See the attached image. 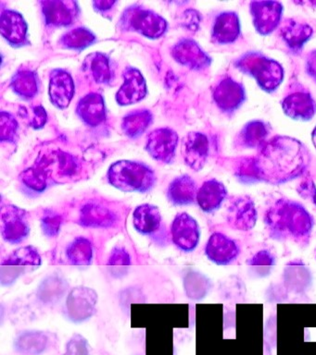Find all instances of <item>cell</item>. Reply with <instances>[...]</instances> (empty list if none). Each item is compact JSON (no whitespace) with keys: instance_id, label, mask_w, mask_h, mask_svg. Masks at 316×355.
I'll list each match as a JSON object with an SVG mask.
<instances>
[{"instance_id":"cell-24","label":"cell","mask_w":316,"mask_h":355,"mask_svg":"<svg viewBox=\"0 0 316 355\" xmlns=\"http://www.w3.org/2000/svg\"><path fill=\"white\" fill-rule=\"evenodd\" d=\"M151 114L148 110H137L124 116L123 130L127 135L135 137L145 132L151 122Z\"/></svg>"},{"instance_id":"cell-37","label":"cell","mask_w":316,"mask_h":355,"mask_svg":"<svg viewBox=\"0 0 316 355\" xmlns=\"http://www.w3.org/2000/svg\"><path fill=\"white\" fill-rule=\"evenodd\" d=\"M47 113L46 110L42 107H35L33 110V116L31 119L32 126L38 129V128H42L45 125L47 121Z\"/></svg>"},{"instance_id":"cell-11","label":"cell","mask_w":316,"mask_h":355,"mask_svg":"<svg viewBox=\"0 0 316 355\" xmlns=\"http://www.w3.org/2000/svg\"><path fill=\"white\" fill-rule=\"evenodd\" d=\"M124 83L116 94L120 105H131L145 97L147 86L145 80L137 69H127L124 75Z\"/></svg>"},{"instance_id":"cell-34","label":"cell","mask_w":316,"mask_h":355,"mask_svg":"<svg viewBox=\"0 0 316 355\" xmlns=\"http://www.w3.org/2000/svg\"><path fill=\"white\" fill-rule=\"evenodd\" d=\"M23 273V266H1V268H0V280H1L2 284L9 286L13 284Z\"/></svg>"},{"instance_id":"cell-40","label":"cell","mask_w":316,"mask_h":355,"mask_svg":"<svg viewBox=\"0 0 316 355\" xmlns=\"http://www.w3.org/2000/svg\"><path fill=\"white\" fill-rule=\"evenodd\" d=\"M115 1H106V0H102V1H95L94 5L99 10H110L115 4Z\"/></svg>"},{"instance_id":"cell-38","label":"cell","mask_w":316,"mask_h":355,"mask_svg":"<svg viewBox=\"0 0 316 355\" xmlns=\"http://www.w3.org/2000/svg\"><path fill=\"white\" fill-rule=\"evenodd\" d=\"M182 24L185 27L190 30H195L199 24V16L195 10H190L185 11L183 15Z\"/></svg>"},{"instance_id":"cell-17","label":"cell","mask_w":316,"mask_h":355,"mask_svg":"<svg viewBox=\"0 0 316 355\" xmlns=\"http://www.w3.org/2000/svg\"><path fill=\"white\" fill-rule=\"evenodd\" d=\"M226 189L216 180L204 182L197 193V201L204 212H213L223 204L226 197Z\"/></svg>"},{"instance_id":"cell-35","label":"cell","mask_w":316,"mask_h":355,"mask_svg":"<svg viewBox=\"0 0 316 355\" xmlns=\"http://www.w3.org/2000/svg\"><path fill=\"white\" fill-rule=\"evenodd\" d=\"M132 263L129 252L124 247L117 246L110 252L108 265L109 266H130Z\"/></svg>"},{"instance_id":"cell-39","label":"cell","mask_w":316,"mask_h":355,"mask_svg":"<svg viewBox=\"0 0 316 355\" xmlns=\"http://www.w3.org/2000/svg\"><path fill=\"white\" fill-rule=\"evenodd\" d=\"M299 194H301L305 198H310L313 204L316 205V187L313 182H308L301 184Z\"/></svg>"},{"instance_id":"cell-33","label":"cell","mask_w":316,"mask_h":355,"mask_svg":"<svg viewBox=\"0 0 316 355\" xmlns=\"http://www.w3.org/2000/svg\"><path fill=\"white\" fill-rule=\"evenodd\" d=\"M63 355H90V346L87 338L80 334L72 336L66 343Z\"/></svg>"},{"instance_id":"cell-5","label":"cell","mask_w":316,"mask_h":355,"mask_svg":"<svg viewBox=\"0 0 316 355\" xmlns=\"http://www.w3.org/2000/svg\"><path fill=\"white\" fill-rule=\"evenodd\" d=\"M30 232L28 216L26 211L15 205L1 208V234L12 244L22 243Z\"/></svg>"},{"instance_id":"cell-1","label":"cell","mask_w":316,"mask_h":355,"mask_svg":"<svg viewBox=\"0 0 316 355\" xmlns=\"http://www.w3.org/2000/svg\"><path fill=\"white\" fill-rule=\"evenodd\" d=\"M265 222L272 238L298 243L307 241L313 227L310 214L301 205L288 200H279L269 208Z\"/></svg>"},{"instance_id":"cell-19","label":"cell","mask_w":316,"mask_h":355,"mask_svg":"<svg viewBox=\"0 0 316 355\" xmlns=\"http://www.w3.org/2000/svg\"><path fill=\"white\" fill-rule=\"evenodd\" d=\"M77 113L80 118L91 126H97L105 119L103 98L99 94H90L79 102Z\"/></svg>"},{"instance_id":"cell-36","label":"cell","mask_w":316,"mask_h":355,"mask_svg":"<svg viewBox=\"0 0 316 355\" xmlns=\"http://www.w3.org/2000/svg\"><path fill=\"white\" fill-rule=\"evenodd\" d=\"M247 263L252 266H273L276 265V257L268 250H260Z\"/></svg>"},{"instance_id":"cell-23","label":"cell","mask_w":316,"mask_h":355,"mask_svg":"<svg viewBox=\"0 0 316 355\" xmlns=\"http://www.w3.org/2000/svg\"><path fill=\"white\" fill-rule=\"evenodd\" d=\"M66 257L72 265L90 266L93 260V245L88 239L79 236L69 244Z\"/></svg>"},{"instance_id":"cell-3","label":"cell","mask_w":316,"mask_h":355,"mask_svg":"<svg viewBox=\"0 0 316 355\" xmlns=\"http://www.w3.org/2000/svg\"><path fill=\"white\" fill-rule=\"evenodd\" d=\"M123 22L127 28L137 31L149 38H158L165 32V19L153 11L142 8H131L124 14Z\"/></svg>"},{"instance_id":"cell-12","label":"cell","mask_w":316,"mask_h":355,"mask_svg":"<svg viewBox=\"0 0 316 355\" xmlns=\"http://www.w3.org/2000/svg\"><path fill=\"white\" fill-rule=\"evenodd\" d=\"M74 94V85L71 75L63 69H55L52 71L49 82V96L51 102L58 107H68Z\"/></svg>"},{"instance_id":"cell-8","label":"cell","mask_w":316,"mask_h":355,"mask_svg":"<svg viewBox=\"0 0 316 355\" xmlns=\"http://www.w3.org/2000/svg\"><path fill=\"white\" fill-rule=\"evenodd\" d=\"M258 214L253 201L248 196L233 199L227 210V222L232 229L249 232L257 223Z\"/></svg>"},{"instance_id":"cell-15","label":"cell","mask_w":316,"mask_h":355,"mask_svg":"<svg viewBox=\"0 0 316 355\" xmlns=\"http://www.w3.org/2000/svg\"><path fill=\"white\" fill-rule=\"evenodd\" d=\"M44 16L47 24L56 26H66L71 24L77 13L76 4L72 1L42 2Z\"/></svg>"},{"instance_id":"cell-16","label":"cell","mask_w":316,"mask_h":355,"mask_svg":"<svg viewBox=\"0 0 316 355\" xmlns=\"http://www.w3.org/2000/svg\"><path fill=\"white\" fill-rule=\"evenodd\" d=\"M49 338L45 332L27 330L15 340V349L21 355H41L48 349Z\"/></svg>"},{"instance_id":"cell-41","label":"cell","mask_w":316,"mask_h":355,"mask_svg":"<svg viewBox=\"0 0 316 355\" xmlns=\"http://www.w3.org/2000/svg\"><path fill=\"white\" fill-rule=\"evenodd\" d=\"M315 138H316V130H315Z\"/></svg>"},{"instance_id":"cell-31","label":"cell","mask_w":316,"mask_h":355,"mask_svg":"<svg viewBox=\"0 0 316 355\" xmlns=\"http://www.w3.org/2000/svg\"><path fill=\"white\" fill-rule=\"evenodd\" d=\"M18 124L10 114L2 111L0 114V139L1 141H10L15 139L17 132Z\"/></svg>"},{"instance_id":"cell-25","label":"cell","mask_w":316,"mask_h":355,"mask_svg":"<svg viewBox=\"0 0 316 355\" xmlns=\"http://www.w3.org/2000/svg\"><path fill=\"white\" fill-rule=\"evenodd\" d=\"M41 263L42 259L38 250L32 246H24L15 250L2 262L1 266H40Z\"/></svg>"},{"instance_id":"cell-22","label":"cell","mask_w":316,"mask_h":355,"mask_svg":"<svg viewBox=\"0 0 316 355\" xmlns=\"http://www.w3.org/2000/svg\"><path fill=\"white\" fill-rule=\"evenodd\" d=\"M68 288V283L60 276H51L44 279L38 290L40 301L46 304H54L60 301Z\"/></svg>"},{"instance_id":"cell-18","label":"cell","mask_w":316,"mask_h":355,"mask_svg":"<svg viewBox=\"0 0 316 355\" xmlns=\"http://www.w3.org/2000/svg\"><path fill=\"white\" fill-rule=\"evenodd\" d=\"M133 224L135 229L143 235H151L160 230L162 216L154 205L145 204L140 205L134 211Z\"/></svg>"},{"instance_id":"cell-21","label":"cell","mask_w":316,"mask_h":355,"mask_svg":"<svg viewBox=\"0 0 316 355\" xmlns=\"http://www.w3.org/2000/svg\"><path fill=\"white\" fill-rule=\"evenodd\" d=\"M196 196L195 182L188 175L176 178L168 189V197L174 204L184 205L194 202Z\"/></svg>"},{"instance_id":"cell-26","label":"cell","mask_w":316,"mask_h":355,"mask_svg":"<svg viewBox=\"0 0 316 355\" xmlns=\"http://www.w3.org/2000/svg\"><path fill=\"white\" fill-rule=\"evenodd\" d=\"M12 86L21 96L30 98L37 94L38 78L31 71H21L13 78Z\"/></svg>"},{"instance_id":"cell-6","label":"cell","mask_w":316,"mask_h":355,"mask_svg":"<svg viewBox=\"0 0 316 355\" xmlns=\"http://www.w3.org/2000/svg\"><path fill=\"white\" fill-rule=\"evenodd\" d=\"M171 232L174 243L183 252H192L199 245L201 230L198 222L187 213H180L174 218Z\"/></svg>"},{"instance_id":"cell-2","label":"cell","mask_w":316,"mask_h":355,"mask_svg":"<svg viewBox=\"0 0 316 355\" xmlns=\"http://www.w3.org/2000/svg\"><path fill=\"white\" fill-rule=\"evenodd\" d=\"M110 184L124 191H145L154 185L153 171L143 164L132 161H118L113 164L108 172Z\"/></svg>"},{"instance_id":"cell-27","label":"cell","mask_w":316,"mask_h":355,"mask_svg":"<svg viewBox=\"0 0 316 355\" xmlns=\"http://www.w3.org/2000/svg\"><path fill=\"white\" fill-rule=\"evenodd\" d=\"M22 182L32 191L41 193L49 184V174L40 164L26 169L22 174Z\"/></svg>"},{"instance_id":"cell-14","label":"cell","mask_w":316,"mask_h":355,"mask_svg":"<svg viewBox=\"0 0 316 355\" xmlns=\"http://www.w3.org/2000/svg\"><path fill=\"white\" fill-rule=\"evenodd\" d=\"M1 35L15 46H20L26 40L27 25L21 14L5 10L0 18Z\"/></svg>"},{"instance_id":"cell-20","label":"cell","mask_w":316,"mask_h":355,"mask_svg":"<svg viewBox=\"0 0 316 355\" xmlns=\"http://www.w3.org/2000/svg\"><path fill=\"white\" fill-rule=\"evenodd\" d=\"M173 55L177 61L190 68L199 69L208 63L207 55L199 49L195 42L183 40L173 49Z\"/></svg>"},{"instance_id":"cell-32","label":"cell","mask_w":316,"mask_h":355,"mask_svg":"<svg viewBox=\"0 0 316 355\" xmlns=\"http://www.w3.org/2000/svg\"><path fill=\"white\" fill-rule=\"evenodd\" d=\"M62 224V216L53 212L46 213L41 219V227L44 234L49 238L56 237L59 234Z\"/></svg>"},{"instance_id":"cell-29","label":"cell","mask_w":316,"mask_h":355,"mask_svg":"<svg viewBox=\"0 0 316 355\" xmlns=\"http://www.w3.org/2000/svg\"><path fill=\"white\" fill-rule=\"evenodd\" d=\"M95 41V35L85 28H77L65 33L60 43L68 49H81Z\"/></svg>"},{"instance_id":"cell-30","label":"cell","mask_w":316,"mask_h":355,"mask_svg":"<svg viewBox=\"0 0 316 355\" xmlns=\"http://www.w3.org/2000/svg\"><path fill=\"white\" fill-rule=\"evenodd\" d=\"M58 173L63 178H72L78 172V164L73 155L60 152L57 155Z\"/></svg>"},{"instance_id":"cell-28","label":"cell","mask_w":316,"mask_h":355,"mask_svg":"<svg viewBox=\"0 0 316 355\" xmlns=\"http://www.w3.org/2000/svg\"><path fill=\"white\" fill-rule=\"evenodd\" d=\"M88 71L97 83H108L112 76L109 60L101 53H95L88 60Z\"/></svg>"},{"instance_id":"cell-4","label":"cell","mask_w":316,"mask_h":355,"mask_svg":"<svg viewBox=\"0 0 316 355\" xmlns=\"http://www.w3.org/2000/svg\"><path fill=\"white\" fill-rule=\"evenodd\" d=\"M98 294L93 288L79 286L73 288L66 300V315L71 321L80 323L90 319L96 311Z\"/></svg>"},{"instance_id":"cell-10","label":"cell","mask_w":316,"mask_h":355,"mask_svg":"<svg viewBox=\"0 0 316 355\" xmlns=\"http://www.w3.org/2000/svg\"><path fill=\"white\" fill-rule=\"evenodd\" d=\"M118 214L99 202H88L80 211L79 222L85 227H112L119 223Z\"/></svg>"},{"instance_id":"cell-7","label":"cell","mask_w":316,"mask_h":355,"mask_svg":"<svg viewBox=\"0 0 316 355\" xmlns=\"http://www.w3.org/2000/svg\"><path fill=\"white\" fill-rule=\"evenodd\" d=\"M240 248L237 241L222 232H215L210 236L205 247L208 259L218 266L230 265L237 260Z\"/></svg>"},{"instance_id":"cell-13","label":"cell","mask_w":316,"mask_h":355,"mask_svg":"<svg viewBox=\"0 0 316 355\" xmlns=\"http://www.w3.org/2000/svg\"><path fill=\"white\" fill-rule=\"evenodd\" d=\"M206 136L199 132H190L183 141L182 153L188 165L199 171L205 164L208 155Z\"/></svg>"},{"instance_id":"cell-9","label":"cell","mask_w":316,"mask_h":355,"mask_svg":"<svg viewBox=\"0 0 316 355\" xmlns=\"http://www.w3.org/2000/svg\"><path fill=\"white\" fill-rule=\"evenodd\" d=\"M178 136L173 130L160 128L149 135L147 150L155 159L162 162H170L173 159Z\"/></svg>"}]
</instances>
